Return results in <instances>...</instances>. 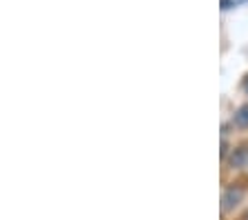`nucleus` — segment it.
<instances>
[{
  "label": "nucleus",
  "instance_id": "obj_1",
  "mask_svg": "<svg viewBox=\"0 0 248 220\" xmlns=\"http://www.w3.org/2000/svg\"><path fill=\"white\" fill-rule=\"evenodd\" d=\"M244 198H246V189L244 187H239V185H231V187H226L224 189V194H222V211L224 214L235 211L239 204L244 203Z\"/></svg>",
  "mask_w": 248,
  "mask_h": 220
},
{
  "label": "nucleus",
  "instance_id": "obj_6",
  "mask_svg": "<svg viewBox=\"0 0 248 220\" xmlns=\"http://www.w3.org/2000/svg\"><path fill=\"white\" fill-rule=\"evenodd\" d=\"M246 220H248V214H246Z\"/></svg>",
  "mask_w": 248,
  "mask_h": 220
},
{
  "label": "nucleus",
  "instance_id": "obj_2",
  "mask_svg": "<svg viewBox=\"0 0 248 220\" xmlns=\"http://www.w3.org/2000/svg\"><path fill=\"white\" fill-rule=\"evenodd\" d=\"M244 163H248V147H239V149H235V152H232V158L228 160L231 169H239Z\"/></svg>",
  "mask_w": 248,
  "mask_h": 220
},
{
  "label": "nucleus",
  "instance_id": "obj_4",
  "mask_svg": "<svg viewBox=\"0 0 248 220\" xmlns=\"http://www.w3.org/2000/svg\"><path fill=\"white\" fill-rule=\"evenodd\" d=\"M235 5H237V0H222V9H224V11L232 9Z\"/></svg>",
  "mask_w": 248,
  "mask_h": 220
},
{
  "label": "nucleus",
  "instance_id": "obj_5",
  "mask_svg": "<svg viewBox=\"0 0 248 220\" xmlns=\"http://www.w3.org/2000/svg\"><path fill=\"white\" fill-rule=\"evenodd\" d=\"M244 91H246V96H248V76H246V80H244Z\"/></svg>",
  "mask_w": 248,
  "mask_h": 220
},
{
  "label": "nucleus",
  "instance_id": "obj_3",
  "mask_svg": "<svg viewBox=\"0 0 248 220\" xmlns=\"http://www.w3.org/2000/svg\"><path fill=\"white\" fill-rule=\"evenodd\" d=\"M232 125L237 127V129H248V102L235 111V116H232Z\"/></svg>",
  "mask_w": 248,
  "mask_h": 220
}]
</instances>
